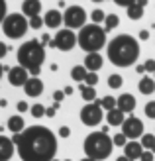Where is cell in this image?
Listing matches in <instances>:
<instances>
[{
    "mask_svg": "<svg viewBox=\"0 0 155 161\" xmlns=\"http://www.w3.org/2000/svg\"><path fill=\"white\" fill-rule=\"evenodd\" d=\"M22 161H53L57 153V138L45 126H30L12 136Z\"/></svg>",
    "mask_w": 155,
    "mask_h": 161,
    "instance_id": "6da1fadb",
    "label": "cell"
},
{
    "mask_svg": "<svg viewBox=\"0 0 155 161\" xmlns=\"http://www.w3.org/2000/svg\"><path fill=\"white\" fill-rule=\"evenodd\" d=\"M140 57V43L132 36L122 34L108 43V59L116 67H130Z\"/></svg>",
    "mask_w": 155,
    "mask_h": 161,
    "instance_id": "7a4b0ae2",
    "label": "cell"
},
{
    "mask_svg": "<svg viewBox=\"0 0 155 161\" xmlns=\"http://www.w3.org/2000/svg\"><path fill=\"white\" fill-rule=\"evenodd\" d=\"M18 65L26 67L31 77H37L39 71H42V63L45 61V49H43V43L37 42V39H30V42L22 43L18 53Z\"/></svg>",
    "mask_w": 155,
    "mask_h": 161,
    "instance_id": "3957f363",
    "label": "cell"
},
{
    "mask_svg": "<svg viewBox=\"0 0 155 161\" xmlns=\"http://www.w3.org/2000/svg\"><path fill=\"white\" fill-rule=\"evenodd\" d=\"M83 149H85L86 157H91L94 161H102V159H106L112 153L114 142H112V138L106 132H94L91 136H86Z\"/></svg>",
    "mask_w": 155,
    "mask_h": 161,
    "instance_id": "277c9868",
    "label": "cell"
},
{
    "mask_svg": "<svg viewBox=\"0 0 155 161\" xmlns=\"http://www.w3.org/2000/svg\"><path fill=\"white\" fill-rule=\"evenodd\" d=\"M106 43V30L98 24H88L79 34V45L88 53H98Z\"/></svg>",
    "mask_w": 155,
    "mask_h": 161,
    "instance_id": "5b68a950",
    "label": "cell"
},
{
    "mask_svg": "<svg viewBox=\"0 0 155 161\" xmlns=\"http://www.w3.org/2000/svg\"><path fill=\"white\" fill-rule=\"evenodd\" d=\"M28 28H30V20H26V16L18 14V12L8 14L6 20H4V24H2L4 34L8 37H12V39L24 37V36H26V31H28Z\"/></svg>",
    "mask_w": 155,
    "mask_h": 161,
    "instance_id": "8992f818",
    "label": "cell"
},
{
    "mask_svg": "<svg viewBox=\"0 0 155 161\" xmlns=\"http://www.w3.org/2000/svg\"><path fill=\"white\" fill-rule=\"evenodd\" d=\"M63 22L69 30H83L86 22V12L80 6H69L63 14Z\"/></svg>",
    "mask_w": 155,
    "mask_h": 161,
    "instance_id": "52a82bcc",
    "label": "cell"
},
{
    "mask_svg": "<svg viewBox=\"0 0 155 161\" xmlns=\"http://www.w3.org/2000/svg\"><path fill=\"white\" fill-rule=\"evenodd\" d=\"M102 106L98 102H88L83 106V110H80V122H83L85 126H98L102 122Z\"/></svg>",
    "mask_w": 155,
    "mask_h": 161,
    "instance_id": "ba28073f",
    "label": "cell"
},
{
    "mask_svg": "<svg viewBox=\"0 0 155 161\" xmlns=\"http://www.w3.org/2000/svg\"><path fill=\"white\" fill-rule=\"evenodd\" d=\"M53 42H55V47L59 51H71L73 47L79 43V36H75V31H73V30L65 28V30H59L55 34Z\"/></svg>",
    "mask_w": 155,
    "mask_h": 161,
    "instance_id": "9c48e42d",
    "label": "cell"
},
{
    "mask_svg": "<svg viewBox=\"0 0 155 161\" xmlns=\"http://www.w3.org/2000/svg\"><path fill=\"white\" fill-rule=\"evenodd\" d=\"M122 134H124L128 140H132V142H136L137 138H143V124H141V120L136 118V116L126 118V122L122 124Z\"/></svg>",
    "mask_w": 155,
    "mask_h": 161,
    "instance_id": "30bf717a",
    "label": "cell"
},
{
    "mask_svg": "<svg viewBox=\"0 0 155 161\" xmlns=\"http://www.w3.org/2000/svg\"><path fill=\"white\" fill-rule=\"evenodd\" d=\"M28 73H30V71L26 67H22V65L10 67V69H8V80H10L12 86H26V83L30 80Z\"/></svg>",
    "mask_w": 155,
    "mask_h": 161,
    "instance_id": "8fae6325",
    "label": "cell"
},
{
    "mask_svg": "<svg viewBox=\"0 0 155 161\" xmlns=\"http://www.w3.org/2000/svg\"><path fill=\"white\" fill-rule=\"evenodd\" d=\"M143 146H141V142H128V146L124 147V155L128 157V159H132V161H136V159H141V155H143Z\"/></svg>",
    "mask_w": 155,
    "mask_h": 161,
    "instance_id": "7c38bea8",
    "label": "cell"
},
{
    "mask_svg": "<svg viewBox=\"0 0 155 161\" xmlns=\"http://www.w3.org/2000/svg\"><path fill=\"white\" fill-rule=\"evenodd\" d=\"M14 146H16V143L10 138L0 136V161H8L14 155Z\"/></svg>",
    "mask_w": 155,
    "mask_h": 161,
    "instance_id": "4fadbf2b",
    "label": "cell"
},
{
    "mask_svg": "<svg viewBox=\"0 0 155 161\" xmlns=\"http://www.w3.org/2000/svg\"><path fill=\"white\" fill-rule=\"evenodd\" d=\"M24 91H26L28 96H39L43 92V83L39 77H30V80L26 83V86H24Z\"/></svg>",
    "mask_w": 155,
    "mask_h": 161,
    "instance_id": "5bb4252c",
    "label": "cell"
},
{
    "mask_svg": "<svg viewBox=\"0 0 155 161\" xmlns=\"http://www.w3.org/2000/svg\"><path fill=\"white\" fill-rule=\"evenodd\" d=\"M42 12V2L39 0H24L22 4V14L28 16V18H34V16H39Z\"/></svg>",
    "mask_w": 155,
    "mask_h": 161,
    "instance_id": "9a60e30c",
    "label": "cell"
},
{
    "mask_svg": "<svg viewBox=\"0 0 155 161\" xmlns=\"http://www.w3.org/2000/svg\"><path fill=\"white\" fill-rule=\"evenodd\" d=\"M134 108H136V98H134V94L124 92L122 96H118V110H122L124 114H128V112H134Z\"/></svg>",
    "mask_w": 155,
    "mask_h": 161,
    "instance_id": "2e32d148",
    "label": "cell"
},
{
    "mask_svg": "<svg viewBox=\"0 0 155 161\" xmlns=\"http://www.w3.org/2000/svg\"><path fill=\"white\" fill-rule=\"evenodd\" d=\"M102 55L100 53H86V59H85V67L91 71V73H96L98 69H102Z\"/></svg>",
    "mask_w": 155,
    "mask_h": 161,
    "instance_id": "e0dca14e",
    "label": "cell"
},
{
    "mask_svg": "<svg viewBox=\"0 0 155 161\" xmlns=\"http://www.w3.org/2000/svg\"><path fill=\"white\" fill-rule=\"evenodd\" d=\"M43 22H45L47 28H59L61 22H63V14L59 10H49L43 16Z\"/></svg>",
    "mask_w": 155,
    "mask_h": 161,
    "instance_id": "ac0fdd59",
    "label": "cell"
},
{
    "mask_svg": "<svg viewBox=\"0 0 155 161\" xmlns=\"http://www.w3.org/2000/svg\"><path fill=\"white\" fill-rule=\"evenodd\" d=\"M106 120H108L110 126H122V124L126 122V116H124V112H122V110L114 108V110H110L108 114H106Z\"/></svg>",
    "mask_w": 155,
    "mask_h": 161,
    "instance_id": "d6986e66",
    "label": "cell"
},
{
    "mask_svg": "<svg viewBox=\"0 0 155 161\" xmlns=\"http://www.w3.org/2000/svg\"><path fill=\"white\" fill-rule=\"evenodd\" d=\"M137 88H140L141 94H153V92H155V79L143 77V79L140 80V85H137Z\"/></svg>",
    "mask_w": 155,
    "mask_h": 161,
    "instance_id": "ffe728a7",
    "label": "cell"
},
{
    "mask_svg": "<svg viewBox=\"0 0 155 161\" xmlns=\"http://www.w3.org/2000/svg\"><path fill=\"white\" fill-rule=\"evenodd\" d=\"M8 130L14 132V134H20L26 130V126H24V118L22 116H10L8 120Z\"/></svg>",
    "mask_w": 155,
    "mask_h": 161,
    "instance_id": "44dd1931",
    "label": "cell"
},
{
    "mask_svg": "<svg viewBox=\"0 0 155 161\" xmlns=\"http://www.w3.org/2000/svg\"><path fill=\"white\" fill-rule=\"evenodd\" d=\"M88 71L85 65H77V67H73V71H71V77H73V80H77V83H85L86 80V77H88Z\"/></svg>",
    "mask_w": 155,
    "mask_h": 161,
    "instance_id": "7402d4cb",
    "label": "cell"
},
{
    "mask_svg": "<svg viewBox=\"0 0 155 161\" xmlns=\"http://www.w3.org/2000/svg\"><path fill=\"white\" fill-rule=\"evenodd\" d=\"M126 10H128V18H132V20H140L141 16H143V6H141L140 2H136V4H132V6H128Z\"/></svg>",
    "mask_w": 155,
    "mask_h": 161,
    "instance_id": "603a6c76",
    "label": "cell"
},
{
    "mask_svg": "<svg viewBox=\"0 0 155 161\" xmlns=\"http://www.w3.org/2000/svg\"><path fill=\"white\" fill-rule=\"evenodd\" d=\"M80 94H83V100H86V104H88L96 98V88L88 86V85H80Z\"/></svg>",
    "mask_w": 155,
    "mask_h": 161,
    "instance_id": "cb8c5ba5",
    "label": "cell"
},
{
    "mask_svg": "<svg viewBox=\"0 0 155 161\" xmlns=\"http://www.w3.org/2000/svg\"><path fill=\"white\" fill-rule=\"evenodd\" d=\"M98 104L104 108V110H114V108H118V98H114V96H104V98L98 100Z\"/></svg>",
    "mask_w": 155,
    "mask_h": 161,
    "instance_id": "d4e9b609",
    "label": "cell"
},
{
    "mask_svg": "<svg viewBox=\"0 0 155 161\" xmlns=\"http://www.w3.org/2000/svg\"><path fill=\"white\" fill-rule=\"evenodd\" d=\"M118 24H120V18L116 14H108L106 16V20H104V30L106 31H110V30H114V28H118Z\"/></svg>",
    "mask_w": 155,
    "mask_h": 161,
    "instance_id": "484cf974",
    "label": "cell"
},
{
    "mask_svg": "<svg viewBox=\"0 0 155 161\" xmlns=\"http://www.w3.org/2000/svg\"><path fill=\"white\" fill-rule=\"evenodd\" d=\"M141 146L145 149H149L155 153V136L153 134H143V138H141Z\"/></svg>",
    "mask_w": 155,
    "mask_h": 161,
    "instance_id": "4316f807",
    "label": "cell"
},
{
    "mask_svg": "<svg viewBox=\"0 0 155 161\" xmlns=\"http://www.w3.org/2000/svg\"><path fill=\"white\" fill-rule=\"evenodd\" d=\"M122 83H124L122 75H116V73H114V75H110V77H108V86H110V88H120V86H122Z\"/></svg>",
    "mask_w": 155,
    "mask_h": 161,
    "instance_id": "83f0119b",
    "label": "cell"
},
{
    "mask_svg": "<svg viewBox=\"0 0 155 161\" xmlns=\"http://www.w3.org/2000/svg\"><path fill=\"white\" fill-rule=\"evenodd\" d=\"M112 142H114V146H118V147H126V146H128V138H126V136L122 134V132L114 136Z\"/></svg>",
    "mask_w": 155,
    "mask_h": 161,
    "instance_id": "f1b7e54d",
    "label": "cell"
},
{
    "mask_svg": "<svg viewBox=\"0 0 155 161\" xmlns=\"http://www.w3.org/2000/svg\"><path fill=\"white\" fill-rule=\"evenodd\" d=\"M31 110V114H34V118H42V116H45V106H42V104H34V106L30 108Z\"/></svg>",
    "mask_w": 155,
    "mask_h": 161,
    "instance_id": "f546056e",
    "label": "cell"
},
{
    "mask_svg": "<svg viewBox=\"0 0 155 161\" xmlns=\"http://www.w3.org/2000/svg\"><path fill=\"white\" fill-rule=\"evenodd\" d=\"M42 26H45L43 18H39V16H34V18H30V28H31V30H39Z\"/></svg>",
    "mask_w": 155,
    "mask_h": 161,
    "instance_id": "4dcf8cb0",
    "label": "cell"
},
{
    "mask_svg": "<svg viewBox=\"0 0 155 161\" xmlns=\"http://www.w3.org/2000/svg\"><path fill=\"white\" fill-rule=\"evenodd\" d=\"M91 18H92L94 24H98V22H104V20H106V14H104L102 10H98V8H96V10L91 14Z\"/></svg>",
    "mask_w": 155,
    "mask_h": 161,
    "instance_id": "1f68e13d",
    "label": "cell"
},
{
    "mask_svg": "<svg viewBox=\"0 0 155 161\" xmlns=\"http://www.w3.org/2000/svg\"><path fill=\"white\" fill-rule=\"evenodd\" d=\"M145 116L151 118V120H155V100H151V102L145 104Z\"/></svg>",
    "mask_w": 155,
    "mask_h": 161,
    "instance_id": "d6a6232c",
    "label": "cell"
},
{
    "mask_svg": "<svg viewBox=\"0 0 155 161\" xmlns=\"http://www.w3.org/2000/svg\"><path fill=\"white\" fill-rule=\"evenodd\" d=\"M96 83H98V75H96V73H88V77H86V80H85V85L94 86Z\"/></svg>",
    "mask_w": 155,
    "mask_h": 161,
    "instance_id": "836d02e7",
    "label": "cell"
},
{
    "mask_svg": "<svg viewBox=\"0 0 155 161\" xmlns=\"http://www.w3.org/2000/svg\"><path fill=\"white\" fill-rule=\"evenodd\" d=\"M6 8H8V6H6V0H0V24H4L6 16H8V14H6Z\"/></svg>",
    "mask_w": 155,
    "mask_h": 161,
    "instance_id": "e575fe53",
    "label": "cell"
},
{
    "mask_svg": "<svg viewBox=\"0 0 155 161\" xmlns=\"http://www.w3.org/2000/svg\"><path fill=\"white\" fill-rule=\"evenodd\" d=\"M143 69H145V73H155V61L147 59V61L143 63Z\"/></svg>",
    "mask_w": 155,
    "mask_h": 161,
    "instance_id": "d590c367",
    "label": "cell"
},
{
    "mask_svg": "<svg viewBox=\"0 0 155 161\" xmlns=\"http://www.w3.org/2000/svg\"><path fill=\"white\" fill-rule=\"evenodd\" d=\"M153 155H155V153H153V151H149V149H145V151H143V155H141V159H140V161H153Z\"/></svg>",
    "mask_w": 155,
    "mask_h": 161,
    "instance_id": "8d00e7d4",
    "label": "cell"
},
{
    "mask_svg": "<svg viewBox=\"0 0 155 161\" xmlns=\"http://www.w3.org/2000/svg\"><path fill=\"white\" fill-rule=\"evenodd\" d=\"M59 136H61V138H69V136H71V130H69L67 126H61V128H59Z\"/></svg>",
    "mask_w": 155,
    "mask_h": 161,
    "instance_id": "74e56055",
    "label": "cell"
},
{
    "mask_svg": "<svg viewBox=\"0 0 155 161\" xmlns=\"http://www.w3.org/2000/svg\"><path fill=\"white\" fill-rule=\"evenodd\" d=\"M114 2H116V4H120V6H132V4H136L137 2V0H114Z\"/></svg>",
    "mask_w": 155,
    "mask_h": 161,
    "instance_id": "f35d334b",
    "label": "cell"
},
{
    "mask_svg": "<svg viewBox=\"0 0 155 161\" xmlns=\"http://www.w3.org/2000/svg\"><path fill=\"white\" fill-rule=\"evenodd\" d=\"M16 110H18V112H26V110H28V102L20 100L18 104H16Z\"/></svg>",
    "mask_w": 155,
    "mask_h": 161,
    "instance_id": "ab89813d",
    "label": "cell"
},
{
    "mask_svg": "<svg viewBox=\"0 0 155 161\" xmlns=\"http://www.w3.org/2000/svg\"><path fill=\"white\" fill-rule=\"evenodd\" d=\"M63 98H65V91H57V92L53 94V100H55V102H61Z\"/></svg>",
    "mask_w": 155,
    "mask_h": 161,
    "instance_id": "60d3db41",
    "label": "cell"
},
{
    "mask_svg": "<svg viewBox=\"0 0 155 161\" xmlns=\"http://www.w3.org/2000/svg\"><path fill=\"white\" fill-rule=\"evenodd\" d=\"M6 51H8L6 43H2V42H0V59H4V57H6Z\"/></svg>",
    "mask_w": 155,
    "mask_h": 161,
    "instance_id": "b9f144b4",
    "label": "cell"
},
{
    "mask_svg": "<svg viewBox=\"0 0 155 161\" xmlns=\"http://www.w3.org/2000/svg\"><path fill=\"white\" fill-rule=\"evenodd\" d=\"M55 112H57V108H55V106H49V108L45 110V116H47V118H53Z\"/></svg>",
    "mask_w": 155,
    "mask_h": 161,
    "instance_id": "7bdbcfd3",
    "label": "cell"
},
{
    "mask_svg": "<svg viewBox=\"0 0 155 161\" xmlns=\"http://www.w3.org/2000/svg\"><path fill=\"white\" fill-rule=\"evenodd\" d=\"M147 37H149V31H147V30H141V31H140V39H143V42H145Z\"/></svg>",
    "mask_w": 155,
    "mask_h": 161,
    "instance_id": "ee69618b",
    "label": "cell"
},
{
    "mask_svg": "<svg viewBox=\"0 0 155 161\" xmlns=\"http://www.w3.org/2000/svg\"><path fill=\"white\" fill-rule=\"evenodd\" d=\"M42 43H43V45H45V43H51V39H49V34L42 36Z\"/></svg>",
    "mask_w": 155,
    "mask_h": 161,
    "instance_id": "f6af8a7d",
    "label": "cell"
},
{
    "mask_svg": "<svg viewBox=\"0 0 155 161\" xmlns=\"http://www.w3.org/2000/svg\"><path fill=\"white\" fill-rule=\"evenodd\" d=\"M136 71H137V73H140V75H143V73H145V69H143V65H137V67H136Z\"/></svg>",
    "mask_w": 155,
    "mask_h": 161,
    "instance_id": "bcb514c9",
    "label": "cell"
},
{
    "mask_svg": "<svg viewBox=\"0 0 155 161\" xmlns=\"http://www.w3.org/2000/svg\"><path fill=\"white\" fill-rule=\"evenodd\" d=\"M116 161H132V159H128V157H126V155H122V157H118V159H116Z\"/></svg>",
    "mask_w": 155,
    "mask_h": 161,
    "instance_id": "7dc6e473",
    "label": "cell"
},
{
    "mask_svg": "<svg viewBox=\"0 0 155 161\" xmlns=\"http://www.w3.org/2000/svg\"><path fill=\"white\" fill-rule=\"evenodd\" d=\"M137 2H140V4H141V6L145 8V4H147V0H137Z\"/></svg>",
    "mask_w": 155,
    "mask_h": 161,
    "instance_id": "c3c4849f",
    "label": "cell"
},
{
    "mask_svg": "<svg viewBox=\"0 0 155 161\" xmlns=\"http://www.w3.org/2000/svg\"><path fill=\"white\" fill-rule=\"evenodd\" d=\"M80 161H94V159H91V157H85V159H80Z\"/></svg>",
    "mask_w": 155,
    "mask_h": 161,
    "instance_id": "681fc988",
    "label": "cell"
},
{
    "mask_svg": "<svg viewBox=\"0 0 155 161\" xmlns=\"http://www.w3.org/2000/svg\"><path fill=\"white\" fill-rule=\"evenodd\" d=\"M2 71H4V67H2V65H0V77H2Z\"/></svg>",
    "mask_w": 155,
    "mask_h": 161,
    "instance_id": "f907efd6",
    "label": "cell"
},
{
    "mask_svg": "<svg viewBox=\"0 0 155 161\" xmlns=\"http://www.w3.org/2000/svg\"><path fill=\"white\" fill-rule=\"evenodd\" d=\"M92 2H102V0H92Z\"/></svg>",
    "mask_w": 155,
    "mask_h": 161,
    "instance_id": "816d5d0a",
    "label": "cell"
},
{
    "mask_svg": "<svg viewBox=\"0 0 155 161\" xmlns=\"http://www.w3.org/2000/svg\"><path fill=\"white\" fill-rule=\"evenodd\" d=\"M65 161H71V159H65Z\"/></svg>",
    "mask_w": 155,
    "mask_h": 161,
    "instance_id": "f5cc1de1",
    "label": "cell"
},
{
    "mask_svg": "<svg viewBox=\"0 0 155 161\" xmlns=\"http://www.w3.org/2000/svg\"><path fill=\"white\" fill-rule=\"evenodd\" d=\"M53 161H59V159H53Z\"/></svg>",
    "mask_w": 155,
    "mask_h": 161,
    "instance_id": "db71d44e",
    "label": "cell"
}]
</instances>
